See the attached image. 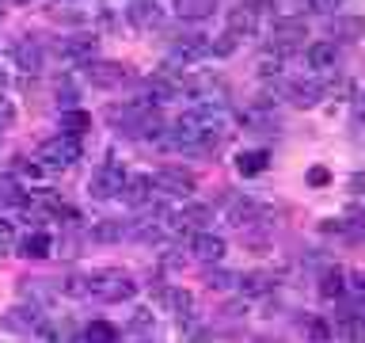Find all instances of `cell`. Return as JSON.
Masks as SVG:
<instances>
[{"instance_id": "obj_5", "label": "cell", "mask_w": 365, "mask_h": 343, "mask_svg": "<svg viewBox=\"0 0 365 343\" xmlns=\"http://www.w3.org/2000/svg\"><path fill=\"white\" fill-rule=\"evenodd\" d=\"M153 187L160 194H171V199H187V194H194V172L179 168V164H168L153 176Z\"/></svg>"}, {"instance_id": "obj_35", "label": "cell", "mask_w": 365, "mask_h": 343, "mask_svg": "<svg viewBox=\"0 0 365 343\" xmlns=\"http://www.w3.org/2000/svg\"><path fill=\"white\" fill-rule=\"evenodd\" d=\"M91 237H96L99 244H103V240H118L122 237V225L118 222H103V225H96V233H91Z\"/></svg>"}, {"instance_id": "obj_30", "label": "cell", "mask_w": 365, "mask_h": 343, "mask_svg": "<svg viewBox=\"0 0 365 343\" xmlns=\"http://www.w3.org/2000/svg\"><path fill=\"white\" fill-rule=\"evenodd\" d=\"M91 126V114L88 111H80V107H73V111H65V119H61V130L65 134H73V137H80Z\"/></svg>"}, {"instance_id": "obj_21", "label": "cell", "mask_w": 365, "mask_h": 343, "mask_svg": "<svg viewBox=\"0 0 365 343\" xmlns=\"http://www.w3.org/2000/svg\"><path fill=\"white\" fill-rule=\"evenodd\" d=\"M259 217H262V206L255 199H236L232 206H228V222L240 225V229L251 225V222H259Z\"/></svg>"}, {"instance_id": "obj_37", "label": "cell", "mask_w": 365, "mask_h": 343, "mask_svg": "<svg viewBox=\"0 0 365 343\" xmlns=\"http://www.w3.org/2000/svg\"><path fill=\"white\" fill-rule=\"evenodd\" d=\"M259 73H262V76H278V73H282V54H267V57H262V61H259Z\"/></svg>"}, {"instance_id": "obj_29", "label": "cell", "mask_w": 365, "mask_h": 343, "mask_svg": "<svg viewBox=\"0 0 365 343\" xmlns=\"http://www.w3.org/2000/svg\"><path fill=\"white\" fill-rule=\"evenodd\" d=\"M319 294H324V297H342V294H346V274H342L339 267L324 271V279H319Z\"/></svg>"}, {"instance_id": "obj_34", "label": "cell", "mask_w": 365, "mask_h": 343, "mask_svg": "<svg viewBox=\"0 0 365 343\" xmlns=\"http://www.w3.org/2000/svg\"><path fill=\"white\" fill-rule=\"evenodd\" d=\"M11 126H16V103L0 96V134H4V130H11Z\"/></svg>"}, {"instance_id": "obj_3", "label": "cell", "mask_w": 365, "mask_h": 343, "mask_svg": "<svg viewBox=\"0 0 365 343\" xmlns=\"http://www.w3.org/2000/svg\"><path fill=\"white\" fill-rule=\"evenodd\" d=\"M80 156H84L80 137L57 134V137H50V141H42V149H38V168H42V172H68Z\"/></svg>"}, {"instance_id": "obj_8", "label": "cell", "mask_w": 365, "mask_h": 343, "mask_svg": "<svg viewBox=\"0 0 365 343\" xmlns=\"http://www.w3.org/2000/svg\"><path fill=\"white\" fill-rule=\"evenodd\" d=\"M301 42H304V23L301 19H278L274 23V31H270L274 54H293Z\"/></svg>"}, {"instance_id": "obj_11", "label": "cell", "mask_w": 365, "mask_h": 343, "mask_svg": "<svg viewBox=\"0 0 365 343\" xmlns=\"http://www.w3.org/2000/svg\"><path fill=\"white\" fill-rule=\"evenodd\" d=\"M225 252H228L225 240L213 237V233H194L190 237V256L198 259V263H221Z\"/></svg>"}, {"instance_id": "obj_18", "label": "cell", "mask_w": 365, "mask_h": 343, "mask_svg": "<svg viewBox=\"0 0 365 343\" xmlns=\"http://www.w3.org/2000/svg\"><path fill=\"white\" fill-rule=\"evenodd\" d=\"M160 19H164V11H160L156 8V0H133V4H130V23H133V27H156V23Z\"/></svg>"}, {"instance_id": "obj_24", "label": "cell", "mask_w": 365, "mask_h": 343, "mask_svg": "<svg viewBox=\"0 0 365 343\" xmlns=\"http://www.w3.org/2000/svg\"><path fill=\"white\" fill-rule=\"evenodd\" d=\"M361 31H365V23H361L358 16H339V19H331V39H339V42H358Z\"/></svg>"}, {"instance_id": "obj_33", "label": "cell", "mask_w": 365, "mask_h": 343, "mask_svg": "<svg viewBox=\"0 0 365 343\" xmlns=\"http://www.w3.org/2000/svg\"><path fill=\"white\" fill-rule=\"evenodd\" d=\"M57 96H61V107L65 111H73L76 107V88H73V76H61V80H57Z\"/></svg>"}, {"instance_id": "obj_10", "label": "cell", "mask_w": 365, "mask_h": 343, "mask_svg": "<svg viewBox=\"0 0 365 343\" xmlns=\"http://www.w3.org/2000/svg\"><path fill=\"white\" fill-rule=\"evenodd\" d=\"M171 54H175V61L190 65V61L210 54V42H205V34H175L171 39Z\"/></svg>"}, {"instance_id": "obj_7", "label": "cell", "mask_w": 365, "mask_h": 343, "mask_svg": "<svg viewBox=\"0 0 365 343\" xmlns=\"http://www.w3.org/2000/svg\"><path fill=\"white\" fill-rule=\"evenodd\" d=\"M88 76H91V84H96V88H122V84H130V80H133V73L122 61H91Z\"/></svg>"}, {"instance_id": "obj_2", "label": "cell", "mask_w": 365, "mask_h": 343, "mask_svg": "<svg viewBox=\"0 0 365 343\" xmlns=\"http://www.w3.org/2000/svg\"><path fill=\"white\" fill-rule=\"evenodd\" d=\"M88 294L99 302H130L137 294V279L125 267H103L88 279Z\"/></svg>"}, {"instance_id": "obj_1", "label": "cell", "mask_w": 365, "mask_h": 343, "mask_svg": "<svg viewBox=\"0 0 365 343\" xmlns=\"http://www.w3.org/2000/svg\"><path fill=\"white\" fill-rule=\"evenodd\" d=\"M225 134H228V114L221 103H198V107L182 111L171 137H160V141H168L187 156H210L225 141Z\"/></svg>"}, {"instance_id": "obj_38", "label": "cell", "mask_w": 365, "mask_h": 343, "mask_svg": "<svg viewBox=\"0 0 365 343\" xmlns=\"http://www.w3.org/2000/svg\"><path fill=\"white\" fill-rule=\"evenodd\" d=\"M304 328H308V336H312L316 343H327V339H331V328L324 324V320H308Z\"/></svg>"}, {"instance_id": "obj_19", "label": "cell", "mask_w": 365, "mask_h": 343, "mask_svg": "<svg viewBox=\"0 0 365 343\" xmlns=\"http://www.w3.org/2000/svg\"><path fill=\"white\" fill-rule=\"evenodd\" d=\"M160 305L168 309V313H175V317H190V309H194V297L187 290H175V286H168V290H160Z\"/></svg>"}, {"instance_id": "obj_40", "label": "cell", "mask_w": 365, "mask_h": 343, "mask_svg": "<svg viewBox=\"0 0 365 343\" xmlns=\"http://www.w3.org/2000/svg\"><path fill=\"white\" fill-rule=\"evenodd\" d=\"M350 286L354 290H365V271H350Z\"/></svg>"}, {"instance_id": "obj_16", "label": "cell", "mask_w": 365, "mask_h": 343, "mask_svg": "<svg viewBox=\"0 0 365 343\" xmlns=\"http://www.w3.org/2000/svg\"><path fill=\"white\" fill-rule=\"evenodd\" d=\"M153 176H130L125 179V187H122V202L125 206H145L148 199H153Z\"/></svg>"}, {"instance_id": "obj_25", "label": "cell", "mask_w": 365, "mask_h": 343, "mask_svg": "<svg viewBox=\"0 0 365 343\" xmlns=\"http://www.w3.org/2000/svg\"><path fill=\"white\" fill-rule=\"evenodd\" d=\"M236 286L247 297H262V294L274 290V279H270V274H262V271H251V274H236Z\"/></svg>"}, {"instance_id": "obj_31", "label": "cell", "mask_w": 365, "mask_h": 343, "mask_svg": "<svg viewBox=\"0 0 365 343\" xmlns=\"http://www.w3.org/2000/svg\"><path fill=\"white\" fill-rule=\"evenodd\" d=\"M16 222H8V217H0V256H8L11 248H16Z\"/></svg>"}, {"instance_id": "obj_41", "label": "cell", "mask_w": 365, "mask_h": 343, "mask_svg": "<svg viewBox=\"0 0 365 343\" xmlns=\"http://www.w3.org/2000/svg\"><path fill=\"white\" fill-rule=\"evenodd\" d=\"M350 187L358 191V194H365V176H354V179H350Z\"/></svg>"}, {"instance_id": "obj_26", "label": "cell", "mask_w": 365, "mask_h": 343, "mask_svg": "<svg viewBox=\"0 0 365 343\" xmlns=\"http://www.w3.org/2000/svg\"><path fill=\"white\" fill-rule=\"evenodd\" d=\"M217 11V0H175V16L179 19H205Z\"/></svg>"}, {"instance_id": "obj_6", "label": "cell", "mask_w": 365, "mask_h": 343, "mask_svg": "<svg viewBox=\"0 0 365 343\" xmlns=\"http://www.w3.org/2000/svg\"><path fill=\"white\" fill-rule=\"evenodd\" d=\"M210 217H213L210 206H182V210H179V214H171L164 225L171 229V233H179V237H194V233H205Z\"/></svg>"}, {"instance_id": "obj_17", "label": "cell", "mask_w": 365, "mask_h": 343, "mask_svg": "<svg viewBox=\"0 0 365 343\" xmlns=\"http://www.w3.org/2000/svg\"><path fill=\"white\" fill-rule=\"evenodd\" d=\"M50 248H53V240H50L46 229H34V233H27V237L19 240V252L27 259H46V256H50Z\"/></svg>"}, {"instance_id": "obj_23", "label": "cell", "mask_w": 365, "mask_h": 343, "mask_svg": "<svg viewBox=\"0 0 365 343\" xmlns=\"http://www.w3.org/2000/svg\"><path fill=\"white\" fill-rule=\"evenodd\" d=\"M339 61V50H335V42H312L308 46V65L319 69V73H327V69H335Z\"/></svg>"}, {"instance_id": "obj_39", "label": "cell", "mask_w": 365, "mask_h": 343, "mask_svg": "<svg viewBox=\"0 0 365 343\" xmlns=\"http://www.w3.org/2000/svg\"><path fill=\"white\" fill-rule=\"evenodd\" d=\"M331 176H327V168H308V183L312 187H319V183H327Z\"/></svg>"}, {"instance_id": "obj_4", "label": "cell", "mask_w": 365, "mask_h": 343, "mask_svg": "<svg viewBox=\"0 0 365 343\" xmlns=\"http://www.w3.org/2000/svg\"><path fill=\"white\" fill-rule=\"evenodd\" d=\"M125 179H130V172H125V168L118 164V160H107V164H99L96 172H91L88 191H91V199H99V202H107V199H122Z\"/></svg>"}, {"instance_id": "obj_27", "label": "cell", "mask_w": 365, "mask_h": 343, "mask_svg": "<svg viewBox=\"0 0 365 343\" xmlns=\"http://www.w3.org/2000/svg\"><path fill=\"white\" fill-rule=\"evenodd\" d=\"M267 164H270V156L262 153V149H247V153L236 156L240 176H259V172H267Z\"/></svg>"}, {"instance_id": "obj_15", "label": "cell", "mask_w": 365, "mask_h": 343, "mask_svg": "<svg viewBox=\"0 0 365 343\" xmlns=\"http://www.w3.org/2000/svg\"><path fill=\"white\" fill-rule=\"evenodd\" d=\"M34 343H76V332L65 320H46V324H34Z\"/></svg>"}, {"instance_id": "obj_14", "label": "cell", "mask_w": 365, "mask_h": 343, "mask_svg": "<svg viewBox=\"0 0 365 343\" xmlns=\"http://www.w3.org/2000/svg\"><path fill=\"white\" fill-rule=\"evenodd\" d=\"M285 96H289L293 107H316V103L324 99V84H316V80H289V84H285Z\"/></svg>"}, {"instance_id": "obj_13", "label": "cell", "mask_w": 365, "mask_h": 343, "mask_svg": "<svg viewBox=\"0 0 365 343\" xmlns=\"http://www.w3.org/2000/svg\"><path fill=\"white\" fill-rule=\"evenodd\" d=\"M232 39H251V34L259 31V11L251 8V4H240L228 11V27H225Z\"/></svg>"}, {"instance_id": "obj_20", "label": "cell", "mask_w": 365, "mask_h": 343, "mask_svg": "<svg viewBox=\"0 0 365 343\" xmlns=\"http://www.w3.org/2000/svg\"><path fill=\"white\" fill-rule=\"evenodd\" d=\"M27 199H31V191L16 176H0V206H16L19 210V206H27Z\"/></svg>"}, {"instance_id": "obj_22", "label": "cell", "mask_w": 365, "mask_h": 343, "mask_svg": "<svg viewBox=\"0 0 365 343\" xmlns=\"http://www.w3.org/2000/svg\"><path fill=\"white\" fill-rule=\"evenodd\" d=\"M34 324H38V313H34L31 305H11L4 313V328L8 332H31Z\"/></svg>"}, {"instance_id": "obj_9", "label": "cell", "mask_w": 365, "mask_h": 343, "mask_svg": "<svg viewBox=\"0 0 365 343\" xmlns=\"http://www.w3.org/2000/svg\"><path fill=\"white\" fill-rule=\"evenodd\" d=\"M61 54L68 57V61H76V65H91V61H96V54H99V39H96V34H88V31L68 34V39L61 42Z\"/></svg>"}, {"instance_id": "obj_36", "label": "cell", "mask_w": 365, "mask_h": 343, "mask_svg": "<svg viewBox=\"0 0 365 343\" xmlns=\"http://www.w3.org/2000/svg\"><path fill=\"white\" fill-rule=\"evenodd\" d=\"M236 50V39H232V34H221V39H217V42H210V54H217V57H228V54H232Z\"/></svg>"}, {"instance_id": "obj_32", "label": "cell", "mask_w": 365, "mask_h": 343, "mask_svg": "<svg viewBox=\"0 0 365 343\" xmlns=\"http://www.w3.org/2000/svg\"><path fill=\"white\" fill-rule=\"evenodd\" d=\"M205 286H210V290H232L236 274L232 271H210V274H205Z\"/></svg>"}, {"instance_id": "obj_28", "label": "cell", "mask_w": 365, "mask_h": 343, "mask_svg": "<svg viewBox=\"0 0 365 343\" xmlns=\"http://www.w3.org/2000/svg\"><path fill=\"white\" fill-rule=\"evenodd\" d=\"M84 343H118V328L110 320H91L84 328Z\"/></svg>"}, {"instance_id": "obj_12", "label": "cell", "mask_w": 365, "mask_h": 343, "mask_svg": "<svg viewBox=\"0 0 365 343\" xmlns=\"http://www.w3.org/2000/svg\"><path fill=\"white\" fill-rule=\"evenodd\" d=\"M11 61H16L19 73H38V69H42V46L34 39L11 42Z\"/></svg>"}, {"instance_id": "obj_42", "label": "cell", "mask_w": 365, "mask_h": 343, "mask_svg": "<svg viewBox=\"0 0 365 343\" xmlns=\"http://www.w3.org/2000/svg\"><path fill=\"white\" fill-rule=\"evenodd\" d=\"M4 84H8V69L0 65V91H4Z\"/></svg>"}]
</instances>
